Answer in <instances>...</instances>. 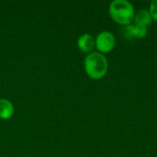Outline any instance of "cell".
Wrapping results in <instances>:
<instances>
[{
  "label": "cell",
  "mask_w": 157,
  "mask_h": 157,
  "mask_svg": "<svg viewBox=\"0 0 157 157\" xmlns=\"http://www.w3.org/2000/svg\"><path fill=\"white\" fill-rule=\"evenodd\" d=\"M109 14L115 22L126 26L134 19L135 12L132 5L126 0H114L109 5Z\"/></svg>",
  "instance_id": "obj_1"
},
{
  "label": "cell",
  "mask_w": 157,
  "mask_h": 157,
  "mask_svg": "<svg viewBox=\"0 0 157 157\" xmlns=\"http://www.w3.org/2000/svg\"><path fill=\"white\" fill-rule=\"evenodd\" d=\"M108 61L106 57L97 52H90L85 59V70L93 79H100L108 72Z\"/></svg>",
  "instance_id": "obj_2"
},
{
  "label": "cell",
  "mask_w": 157,
  "mask_h": 157,
  "mask_svg": "<svg viewBox=\"0 0 157 157\" xmlns=\"http://www.w3.org/2000/svg\"><path fill=\"white\" fill-rule=\"evenodd\" d=\"M115 38L114 35L109 31L100 32L96 39V46L98 50L101 52H109L115 47Z\"/></svg>",
  "instance_id": "obj_3"
},
{
  "label": "cell",
  "mask_w": 157,
  "mask_h": 157,
  "mask_svg": "<svg viewBox=\"0 0 157 157\" xmlns=\"http://www.w3.org/2000/svg\"><path fill=\"white\" fill-rule=\"evenodd\" d=\"M77 46L81 52H89L96 46V40L90 34H87V33L83 34L79 37L77 40Z\"/></svg>",
  "instance_id": "obj_4"
},
{
  "label": "cell",
  "mask_w": 157,
  "mask_h": 157,
  "mask_svg": "<svg viewBox=\"0 0 157 157\" xmlns=\"http://www.w3.org/2000/svg\"><path fill=\"white\" fill-rule=\"evenodd\" d=\"M14 114V107L7 99H0V119L8 120Z\"/></svg>",
  "instance_id": "obj_5"
},
{
  "label": "cell",
  "mask_w": 157,
  "mask_h": 157,
  "mask_svg": "<svg viewBox=\"0 0 157 157\" xmlns=\"http://www.w3.org/2000/svg\"><path fill=\"white\" fill-rule=\"evenodd\" d=\"M133 20L135 22V25H142V26L148 27L149 25H151L153 18H152L149 11L142 9V10H139L135 14Z\"/></svg>",
  "instance_id": "obj_6"
},
{
  "label": "cell",
  "mask_w": 157,
  "mask_h": 157,
  "mask_svg": "<svg viewBox=\"0 0 157 157\" xmlns=\"http://www.w3.org/2000/svg\"><path fill=\"white\" fill-rule=\"evenodd\" d=\"M133 38H138V39H142L144 38L147 33H148V29L145 26H142V25H133Z\"/></svg>",
  "instance_id": "obj_7"
},
{
  "label": "cell",
  "mask_w": 157,
  "mask_h": 157,
  "mask_svg": "<svg viewBox=\"0 0 157 157\" xmlns=\"http://www.w3.org/2000/svg\"><path fill=\"white\" fill-rule=\"evenodd\" d=\"M132 29H133V25H132V24L124 26V28L122 29L121 31H122V34L124 35V37L126 39H129V40L133 39V31H132Z\"/></svg>",
  "instance_id": "obj_8"
},
{
  "label": "cell",
  "mask_w": 157,
  "mask_h": 157,
  "mask_svg": "<svg viewBox=\"0 0 157 157\" xmlns=\"http://www.w3.org/2000/svg\"><path fill=\"white\" fill-rule=\"evenodd\" d=\"M149 12H150V15H151L152 18L157 21V0H154V1L151 2Z\"/></svg>",
  "instance_id": "obj_9"
}]
</instances>
